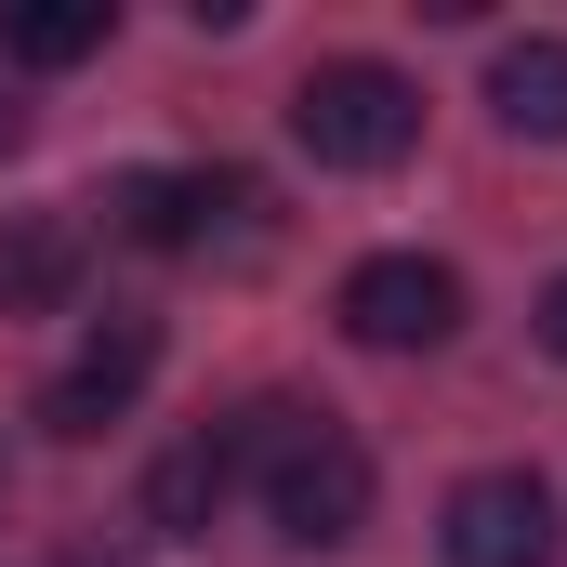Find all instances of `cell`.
Here are the masks:
<instances>
[{"label":"cell","instance_id":"obj_1","mask_svg":"<svg viewBox=\"0 0 567 567\" xmlns=\"http://www.w3.org/2000/svg\"><path fill=\"white\" fill-rule=\"evenodd\" d=\"M290 145H303L317 172H383V158L423 145V93H410L396 66H370V53L303 66V93H290Z\"/></svg>","mask_w":567,"mask_h":567},{"label":"cell","instance_id":"obj_2","mask_svg":"<svg viewBox=\"0 0 567 567\" xmlns=\"http://www.w3.org/2000/svg\"><path fill=\"white\" fill-rule=\"evenodd\" d=\"M265 515H278V542H303V555L357 542V528H370V449L303 410V423L265 449Z\"/></svg>","mask_w":567,"mask_h":567},{"label":"cell","instance_id":"obj_3","mask_svg":"<svg viewBox=\"0 0 567 567\" xmlns=\"http://www.w3.org/2000/svg\"><path fill=\"white\" fill-rule=\"evenodd\" d=\"M343 330L370 343V357H423L462 330V278L435 265V251H370L357 278H343Z\"/></svg>","mask_w":567,"mask_h":567},{"label":"cell","instance_id":"obj_4","mask_svg":"<svg viewBox=\"0 0 567 567\" xmlns=\"http://www.w3.org/2000/svg\"><path fill=\"white\" fill-rule=\"evenodd\" d=\"M435 542L449 567H555V488L542 475H462L449 488V515H435Z\"/></svg>","mask_w":567,"mask_h":567},{"label":"cell","instance_id":"obj_5","mask_svg":"<svg viewBox=\"0 0 567 567\" xmlns=\"http://www.w3.org/2000/svg\"><path fill=\"white\" fill-rule=\"evenodd\" d=\"M145 370H158V330H145V317H106V330H93V343H80L53 383H40V435L93 449V435H106V423L145 396Z\"/></svg>","mask_w":567,"mask_h":567},{"label":"cell","instance_id":"obj_6","mask_svg":"<svg viewBox=\"0 0 567 567\" xmlns=\"http://www.w3.org/2000/svg\"><path fill=\"white\" fill-rule=\"evenodd\" d=\"M212 212H251V185H238V172H120V185H106V225H120L133 251H198Z\"/></svg>","mask_w":567,"mask_h":567},{"label":"cell","instance_id":"obj_7","mask_svg":"<svg viewBox=\"0 0 567 567\" xmlns=\"http://www.w3.org/2000/svg\"><path fill=\"white\" fill-rule=\"evenodd\" d=\"M488 120L515 145H567V40L555 27H528V40L488 53Z\"/></svg>","mask_w":567,"mask_h":567},{"label":"cell","instance_id":"obj_8","mask_svg":"<svg viewBox=\"0 0 567 567\" xmlns=\"http://www.w3.org/2000/svg\"><path fill=\"white\" fill-rule=\"evenodd\" d=\"M225 488H238V449L212 423V435H185V449L145 462V528H158V542H198V528L225 515Z\"/></svg>","mask_w":567,"mask_h":567},{"label":"cell","instance_id":"obj_9","mask_svg":"<svg viewBox=\"0 0 567 567\" xmlns=\"http://www.w3.org/2000/svg\"><path fill=\"white\" fill-rule=\"evenodd\" d=\"M80 290V225H0V317H53Z\"/></svg>","mask_w":567,"mask_h":567},{"label":"cell","instance_id":"obj_10","mask_svg":"<svg viewBox=\"0 0 567 567\" xmlns=\"http://www.w3.org/2000/svg\"><path fill=\"white\" fill-rule=\"evenodd\" d=\"M106 40H120V0H27V13H0V53L13 66H80Z\"/></svg>","mask_w":567,"mask_h":567},{"label":"cell","instance_id":"obj_11","mask_svg":"<svg viewBox=\"0 0 567 567\" xmlns=\"http://www.w3.org/2000/svg\"><path fill=\"white\" fill-rule=\"evenodd\" d=\"M542 343H555V357H567V278L542 290Z\"/></svg>","mask_w":567,"mask_h":567},{"label":"cell","instance_id":"obj_12","mask_svg":"<svg viewBox=\"0 0 567 567\" xmlns=\"http://www.w3.org/2000/svg\"><path fill=\"white\" fill-rule=\"evenodd\" d=\"M13 145H27V106H0V158H13Z\"/></svg>","mask_w":567,"mask_h":567},{"label":"cell","instance_id":"obj_13","mask_svg":"<svg viewBox=\"0 0 567 567\" xmlns=\"http://www.w3.org/2000/svg\"><path fill=\"white\" fill-rule=\"evenodd\" d=\"M66 567H106V555H66Z\"/></svg>","mask_w":567,"mask_h":567}]
</instances>
